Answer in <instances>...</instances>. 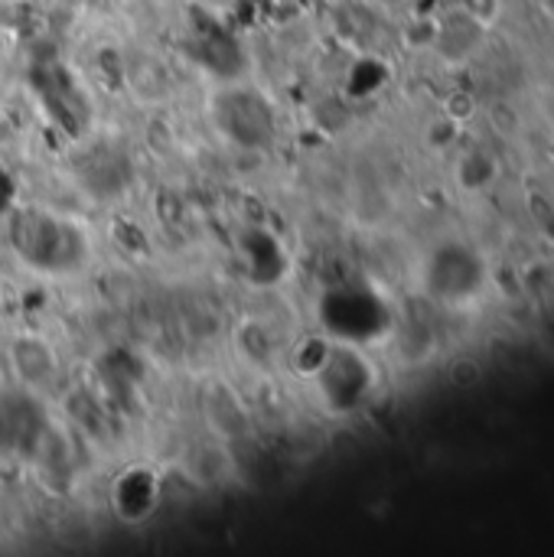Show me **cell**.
I'll use <instances>...</instances> for the list:
<instances>
[{"mask_svg":"<svg viewBox=\"0 0 554 557\" xmlns=\"http://www.w3.org/2000/svg\"><path fill=\"white\" fill-rule=\"evenodd\" d=\"M212 117L219 124V131L248 150L268 147L274 137V111L268 104V98H261L251 88H225L216 95V108Z\"/></svg>","mask_w":554,"mask_h":557,"instance_id":"1","label":"cell"},{"mask_svg":"<svg viewBox=\"0 0 554 557\" xmlns=\"http://www.w3.org/2000/svg\"><path fill=\"white\" fill-rule=\"evenodd\" d=\"M26 261L46 271H69L85 261V235L59 219L33 215L26 222Z\"/></svg>","mask_w":554,"mask_h":557,"instance_id":"2","label":"cell"}]
</instances>
